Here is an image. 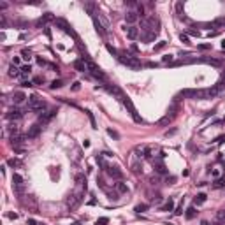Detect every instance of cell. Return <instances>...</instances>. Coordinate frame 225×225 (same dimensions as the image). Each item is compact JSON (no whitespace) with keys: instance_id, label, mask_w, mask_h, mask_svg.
<instances>
[{"instance_id":"cell-1","label":"cell","mask_w":225,"mask_h":225,"mask_svg":"<svg viewBox=\"0 0 225 225\" xmlns=\"http://www.w3.org/2000/svg\"><path fill=\"white\" fill-rule=\"evenodd\" d=\"M83 60H84V63H86V71L92 74L95 79H100V81H106V74L100 71V67H97L92 60H90L88 56H83Z\"/></svg>"},{"instance_id":"cell-2","label":"cell","mask_w":225,"mask_h":225,"mask_svg":"<svg viewBox=\"0 0 225 225\" xmlns=\"http://www.w3.org/2000/svg\"><path fill=\"white\" fill-rule=\"evenodd\" d=\"M118 60L123 63V65H127V67H130V69H134V71H137V69H141V62L136 58V56H132V55H125V53H120L118 55Z\"/></svg>"},{"instance_id":"cell-3","label":"cell","mask_w":225,"mask_h":225,"mask_svg":"<svg viewBox=\"0 0 225 225\" xmlns=\"http://www.w3.org/2000/svg\"><path fill=\"white\" fill-rule=\"evenodd\" d=\"M28 109L35 111L37 115H40V113H44V109H46V102L42 99H39L37 95H32V97H28Z\"/></svg>"},{"instance_id":"cell-4","label":"cell","mask_w":225,"mask_h":225,"mask_svg":"<svg viewBox=\"0 0 225 225\" xmlns=\"http://www.w3.org/2000/svg\"><path fill=\"white\" fill-rule=\"evenodd\" d=\"M83 197H84V190L72 192L69 197H67V206H69V209H76L81 202H83Z\"/></svg>"},{"instance_id":"cell-5","label":"cell","mask_w":225,"mask_h":225,"mask_svg":"<svg viewBox=\"0 0 225 225\" xmlns=\"http://www.w3.org/2000/svg\"><path fill=\"white\" fill-rule=\"evenodd\" d=\"M12 187H14V190H16L18 193H21V192H23V188H25V179L21 178L18 172L12 174Z\"/></svg>"},{"instance_id":"cell-6","label":"cell","mask_w":225,"mask_h":225,"mask_svg":"<svg viewBox=\"0 0 225 225\" xmlns=\"http://www.w3.org/2000/svg\"><path fill=\"white\" fill-rule=\"evenodd\" d=\"M121 100H123V104H125V106H127V107H128V111H130V115H132V116H134V120H136V121H139V123H141V121H143V120H141V118H139V115H137V111H136V107H134V104H132V102H130V99H128V97H125V95H123V97H121Z\"/></svg>"},{"instance_id":"cell-7","label":"cell","mask_w":225,"mask_h":225,"mask_svg":"<svg viewBox=\"0 0 225 225\" xmlns=\"http://www.w3.org/2000/svg\"><path fill=\"white\" fill-rule=\"evenodd\" d=\"M107 174L113 178V179H118V181H121V178H123V172L118 169V167H113V165H107Z\"/></svg>"},{"instance_id":"cell-8","label":"cell","mask_w":225,"mask_h":225,"mask_svg":"<svg viewBox=\"0 0 225 225\" xmlns=\"http://www.w3.org/2000/svg\"><path fill=\"white\" fill-rule=\"evenodd\" d=\"M40 130H42L40 123H34V125L28 128V132H27V137H28V139H35L39 134H40Z\"/></svg>"},{"instance_id":"cell-9","label":"cell","mask_w":225,"mask_h":225,"mask_svg":"<svg viewBox=\"0 0 225 225\" xmlns=\"http://www.w3.org/2000/svg\"><path fill=\"white\" fill-rule=\"evenodd\" d=\"M5 116H7L9 120H19V118H23V116H25V113L21 111L19 107H14V109H11V111L7 113Z\"/></svg>"},{"instance_id":"cell-10","label":"cell","mask_w":225,"mask_h":225,"mask_svg":"<svg viewBox=\"0 0 225 225\" xmlns=\"http://www.w3.org/2000/svg\"><path fill=\"white\" fill-rule=\"evenodd\" d=\"M93 23H95V30H97V34L100 35V37H104L106 39V35H107V30L102 27V23H100V21H99V18L93 14Z\"/></svg>"},{"instance_id":"cell-11","label":"cell","mask_w":225,"mask_h":225,"mask_svg":"<svg viewBox=\"0 0 225 225\" xmlns=\"http://www.w3.org/2000/svg\"><path fill=\"white\" fill-rule=\"evenodd\" d=\"M55 115H56V109H51V111H46V113H40V115H39V121H40V123H46V121H49Z\"/></svg>"},{"instance_id":"cell-12","label":"cell","mask_w":225,"mask_h":225,"mask_svg":"<svg viewBox=\"0 0 225 225\" xmlns=\"http://www.w3.org/2000/svg\"><path fill=\"white\" fill-rule=\"evenodd\" d=\"M125 32H127V37H128L130 40H134V39H137V37H139V28H137L136 25L127 27V28H125Z\"/></svg>"},{"instance_id":"cell-13","label":"cell","mask_w":225,"mask_h":225,"mask_svg":"<svg viewBox=\"0 0 225 225\" xmlns=\"http://www.w3.org/2000/svg\"><path fill=\"white\" fill-rule=\"evenodd\" d=\"M27 99H28V97H27V95H25L23 92H16V93L12 95V102H14L16 106H19V104H23V102H25Z\"/></svg>"},{"instance_id":"cell-14","label":"cell","mask_w":225,"mask_h":225,"mask_svg":"<svg viewBox=\"0 0 225 225\" xmlns=\"http://www.w3.org/2000/svg\"><path fill=\"white\" fill-rule=\"evenodd\" d=\"M137 12H134V11H128L127 14H125V21H127V23H128V27H132L134 23H136V21H137Z\"/></svg>"},{"instance_id":"cell-15","label":"cell","mask_w":225,"mask_h":225,"mask_svg":"<svg viewBox=\"0 0 225 225\" xmlns=\"http://www.w3.org/2000/svg\"><path fill=\"white\" fill-rule=\"evenodd\" d=\"M206 200H208V195H206V193H197L195 199H193V206H202Z\"/></svg>"},{"instance_id":"cell-16","label":"cell","mask_w":225,"mask_h":225,"mask_svg":"<svg viewBox=\"0 0 225 225\" xmlns=\"http://www.w3.org/2000/svg\"><path fill=\"white\" fill-rule=\"evenodd\" d=\"M72 67H74L78 72H84V71H86V63H84L83 58H81V60H76V62L72 63Z\"/></svg>"},{"instance_id":"cell-17","label":"cell","mask_w":225,"mask_h":225,"mask_svg":"<svg viewBox=\"0 0 225 225\" xmlns=\"http://www.w3.org/2000/svg\"><path fill=\"white\" fill-rule=\"evenodd\" d=\"M7 165L12 167V169H21V167H23V162H21L19 158H9V160H7Z\"/></svg>"},{"instance_id":"cell-18","label":"cell","mask_w":225,"mask_h":225,"mask_svg":"<svg viewBox=\"0 0 225 225\" xmlns=\"http://www.w3.org/2000/svg\"><path fill=\"white\" fill-rule=\"evenodd\" d=\"M115 187H116V192H118V193H127V192H128V188H127V185H125L123 181L115 183Z\"/></svg>"},{"instance_id":"cell-19","label":"cell","mask_w":225,"mask_h":225,"mask_svg":"<svg viewBox=\"0 0 225 225\" xmlns=\"http://www.w3.org/2000/svg\"><path fill=\"white\" fill-rule=\"evenodd\" d=\"M18 76H21V71L18 69L16 65H11L9 67V78H18Z\"/></svg>"},{"instance_id":"cell-20","label":"cell","mask_w":225,"mask_h":225,"mask_svg":"<svg viewBox=\"0 0 225 225\" xmlns=\"http://www.w3.org/2000/svg\"><path fill=\"white\" fill-rule=\"evenodd\" d=\"M19 71H21V76L27 78V76H30V72H32V67H30V65H21Z\"/></svg>"},{"instance_id":"cell-21","label":"cell","mask_w":225,"mask_h":225,"mask_svg":"<svg viewBox=\"0 0 225 225\" xmlns=\"http://www.w3.org/2000/svg\"><path fill=\"white\" fill-rule=\"evenodd\" d=\"M162 211H174V200L172 199H169L165 204L162 206Z\"/></svg>"},{"instance_id":"cell-22","label":"cell","mask_w":225,"mask_h":225,"mask_svg":"<svg viewBox=\"0 0 225 225\" xmlns=\"http://www.w3.org/2000/svg\"><path fill=\"white\" fill-rule=\"evenodd\" d=\"M216 220L222 222V223H225V209H220V211L216 213Z\"/></svg>"},{"instance_id":"cell-23","label":"cell","mask_w":225,"mask_h":225,"mask_svg":"<svg viewBox=\"0 0 225 225\" xmlns=\"http://www.w3.org/2000/svg\"><path fill=\"white\" fill-rule=\"evenodd\" d=\"M21 58H23V60H30L32 58V51L30 49H23V51H21Z\"/></svg>"},{"instance_id":"cell-24","label":"cell","mask_w":225,"mask_h":225,"mask_svg":"<svg viewBox=\"0 0 225 225\" xmlns=\"http://www.w3.org/2000/svg\"><path fill=\"white\" fill-rule=\"evenodd\" d=\"M193 216H195V208H193V206H190V208L187 209V218H188V220H192Z\"/></svg>"},{"instance_id":"cell-25","label":"cell","mask_w":225,"mask_h":225,"mask_svg":"<svg viewBox=\"0 0 225 225\" xmlns=\"http://www.w3.org/2000/svg\"><path fill=\"white\" fill-rule=\"evenodd\" d=\"M9 132H11V137H12V136H19V128H18L16 125H11V127H9Z\"/></svg>"},{"instance_id":"cell-26","label":"cell","mask_w":225,"mask_h":225,"mask_svg":"<svg viewBox=\"0 0 225 225\" xmlns=\"http://www.w3.org/2000/svg\"><path fill=\"white\" fill-rule=\"evenodd\" d=\"M156 171H158L160 174H165V172H167V169H165V165H164L162 162H156Z\"/></svg>"},{"instance_id":"cell-27","label":"cell","mask_w":225,"mask_h":225,"mask_svg":"<svg viewBox=\"0 0 225 225\" xmlns=\"http://www.w3.org/2000/svg\"><path fill=\"white\" fill-rule=\"evenodd\" d=\"M107 223H109V218H106V216H102L95 222V225H107Z\"/></svg>"},{"instance_id":"cell-28","label":"cell","mask_w":225,"mask_h":225,"mask_svg":"<svg viewBox=\"0 0 225 225\" xmlns=\"http://www.w3.org/2000/svg\"><path fill=\"white\" fill-rule=\"evenodd\" d=\"M179 40H181L183 44H190V39H188L187 34H179Z\"/></svg>"},{"instance_id":"cell-29","label":"cell","mask_w":225,"mask_h":225,"mask_svg":"<svg viewBox=\"0 0 225 225\" xmlns=\"http://www.w3.org/2000/svg\"><path fill=\"white\" fill-rule=\"evenodd\" d=\"M211 176H213L215 179H220V176H222V171H220V169H213V171H211Z\"/></svg>"},{"instance_id":"cell-30","label":"cell","mask_w":225,"mask_h":225,"mask_svg":"<svg viewBox=\"0 0 225 225\" xmlns=\"http://www.w3.org/2000/svg\"><path fill=\"white\" fill-rule=\"evenodd\" d=\"M146 209H148V204H137V206H136V211H137V213H143V211H146Z\"/></svg>"},{"instance_id":"cell-31","label":"cell","mask_w":225,"mask_h":225,"mask_svg":"<svg viewBox=\"0 0 225 225\" xmlns=\"http://www.w3.org/2000/svg\"><path fill=\"white\" fill-rule=\"evenodd\" d=\"M165 46H167V42H165V40H162L160 44H156V46H155V51H160V49H164Z\"/></svg>"},{"instance_id":"cell-32","label":"cell","mask_w":225,"mask_h":225,"mask_svg":"<svg viewBox=\"0 0 225 225\" xmlns=\"http://www.w3.org/2000/svg\"><path fill=\"white\" fill-rule=\"evenodd\" d=\"M60 86H63V83H62L60 79H55V81L51 83V88H60Z\"/></svg>"},{"instance_id":"cell-33","label":"cell","mask_w":225,"mask_h":225,"mask_svg":"<svg viewBox=\"0 0 225 225\" xmlns=\"http://www.w3.org/2000/svg\"><path fill=\"white\" fill-rule=\"evenodd\" d=\"M107 134H109L111 137H115V139H118V137H120V136H118V132H115L113 128H107Z\"/></svg>"},{"instance_id":"cell-34","label":"cell","mask_w":225,"mask_h":225,"mask_svg":"<svg viewBox=\"0 0 225 225\" xmlns=\"http://www.w3.org/2000/svg\"><path fill=\"white\" fill-rule=\"evenodd\" d=\"M223 185H225V183H223V179H216V181H215V185H213V187H215V188H222Z\"/></svg>"},{"instance_id":"cell-35","label":"cell","mask_w":225,"mask_h":225,"mask_svg":"<svg viewBox=\"0 0 225 225\" xmlns=\"http://www.w3.org/2000/svg\"><path fill=\"white\" fill-rule=\"evenodd\" d=\"M88 113V118H90V121H92V125H93V128H97V125H95V118H93V115L90 111H86Z\"/></svg>"},{"instance_id":"cell-36","label":"cell","mask_w":225,"mask_h":225,"mask_svg":"<svg viewBox=\"0 0 225 225\" xmlns=\"http://www.w3.org/2000/svg\"><path fill=\"white\" fill-rule=\"evenodd\" d=\"M206 62H208V63H211V65H220V63H222L220 60H213V58H208Z\"/></svg>"},{"instance_id":"cell-37","label":"cell","mask_w":225,"mask_h":225,"mask_svg":"<svg viewBox=\"0 0 225 225\" xmlns=\"http://www.w3.org/2000/svg\"><path fill=\"white\" fill-rule=\"evenodd\" d=\"M32 83H34V84H40V83H44V78H40V76H39V78H34Z\"/></svg>"},{"instance_id":"cell-38","label":"cell","mask_w":225,"mask_h":225,"mask_svg":"<svg viewBox=\"0 0 225 225\" xmlns=\"http://www.w3.org/2000/svg\"><path fill=\"white\" fill-rule=\"evenodd\" d=\"M21 86H23V88H30V86H34V83H32V81H23V83H21Z\"/></svg>"},{"instance_id":"cell-39","label":"cell","mask_w":225,"mask_h":225,"mask_svg":"<svg viewBox=\"0 0 225 225\" xmlns=\"http://www.w3.org/2000/svg\"><path fill=\"white\" fill-rule=\"evenodd\" d=\"M174 181H176L174 176H167V185H174Z\"/></svg>"},{"instance_id":"cell-40","label":"cell","mask_w":225,"mask_h":225,"mask_svg":"<svg viewBox=\"0 0 225 225\" xmlns=\"http://www.w3.org/2000/svg\"><path fill=\"white\" fill-rule=\"evenodd\" d=\"M19 63H21V60H19V56H14V58H12V65H16V67H18Z\"/></svg>"},{"instance_id":"cell-41","label":"cell","mask_w":225,"mask_h":225,"mask_svg":"<svg viewBox=\"0 0 225 225\" xmlns=\"http://www.w3.org/2000/svg\"><path fill=\"white\" fill-rule=\"evenodd\" d=\"M188 34H190V35H197V37L200 35V32H199V30H188Z\"/></svg>"},{"instance_id":"cell-42","label":"cell","mask_w":225,"mask_h":225,"mask_svg":"<svg viewBox=\"0 0 225 225\" xmlns=\"http://www.w3.org/2000/svg\"><path fill=\"white\" fill-rule=\"evenodd\" d=\"M225 141V136H220V137H216V144H222Z\"/></svg>"},{"instance_id":"cell-43","label":"cell","mask_w":225,"mask_h":225,"mask_svg":"<svg viewBox=\"0 0 225 225\" xmlns=\"http://www.w3.org/2000/svg\"><path fill=\"white\" fill-rule=\"evenodd\" d=\"M27 225H39V223H37L35 220H32V218H28V220H27Z\"/></svg>"},{"instance_id":"cell-44","label":"cell","mask_w":225,"mask_h":225,"mask_svg":"<svg viewBox=\"0 0 225 225\" xmlns=\"http://www.w3.org/2000/svg\"><path fill=\"white\" fill-rule=\"evenodd\" d=\"M211 46H209V44H200V46H199V49H209Z\"/></svg>"},{"instance_id":"cell-45","label":"cell","mask_w":225,"mask_h":225,"mask_svg":"<svg viewBox=\"0 0 225 225\" xmlns=\"http://www.w3.org/2000/svg\"><path fill=\"white\" fill-rule=\"evenodd\" d=\"M7 216H9L11 220H16V218H18V215H16V213H7Z\"/></svg>"},{"instance_id":"cell-46","label":"cell","mask_w":225,"mask_h":225,"mask_svg":"<svg viewBox=\"0 0 225 225\" xmlns=\"http://www.w3.org/2000/svg\"><path fill=\"white\" fill-rule=\"evenodd\" d=\"M37 62H39V65H48L46 60H42V58H39V56H37Z\"/></svg>"},{"instance_id":"cell-47","label":"cell","mask_w":225,"mask_h":225,"mask_svg":"<svg viewBox=\"0 0 225 225\" xmlns=\"http://www.w3.org/2000/svg\"><path fill=\"white\" fill-rule=\"evenodd\" d=\"M181 211H183V206H179V208L174 211V215H181Z\"/></svg>"},{"instance_id":"cell-48","label":"cell","mask_w":225,"mask_h":225,"mask_svg":"<svg viewBox=\"0 0 225 225\" xmlns=\"http://www.w3.org/2000/svg\"><path fill=\"white\" fill-rule=\"evenodd\" d=\"M72 90H74V92H78V90H79V83H74V86H72Z\"/></svg>"},{"instance_id":"cell-49","label":"cell","mask_w":225,"mask_h":225,"mask_svg":"<svg viewBox=\"0 0 225 225\" xmlns=\"http://www.w3.org/2000/svg\"><path fill=\"white\" fill-rule=\"evenodd\" d=\"M164 62H172V56L169 55V56H164Z\"/></svg>"},{"instance_id":"cell-50","label":"cell","mask_w":225,"mask_h":225,"mask_svg":"<svg viewBox=\"0 0 225 225\" xmlns=\"http://www.w3.org/2000/svg\"><path fill=\"white\" fill-rule=\"evenodd\" d=\"M222 48H223V49H225V40H223V42H222Z\"/></svg>"},{"instance_id":"cell-51","label":"cell","mask_w":225,"mask_h":225,"mask_svg":"<svg viewBox=\"0 0 225 225\" xmlns=\"http://www.w3.org/2000/svg\"><path fill=\"white\" fill-rule=\"evenodd\" d=\"M200 225H209V223H208V222H202V223H200Z\"/></svg>"}]
</instances>
